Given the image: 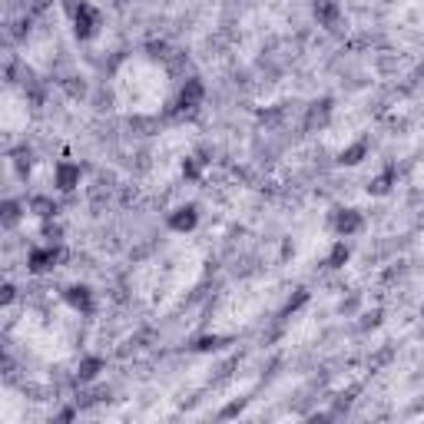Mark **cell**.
I'll list each match as a JSON object with an SVG mask.
<instances>
[{
	"mask_svg": "<svg viewBox=\"0 0 424 424\" xmlns=\"http://www.w3.org/2000/svg\"><path fill=\"white\" fill-rule=\"evenodd\" d=\"M73 418H77V408H63L57 415V421H73Z\"/></svg>",
	"mask_w": 424,
	"mask_h": 424,
	"instance_id": "7402d4cb",
	"label": "cell"
},
{
	"mask_svg": "<svg viewBox=\"0 0 424 424\" xmlns=\"http://www.w3.org/2000/svg\"><path fill=\"white\" fill-rule=\"evenodd\" d=\"M27 209L33 212L40 222H50V219H57V216H60V203L53 199V196H47V193H33V196H30Z\"/></svg>",
	"mask_w": 424,
	"mask_h": 424,
	"instance_id": "ba28073f",
	"label": "cell"
},
{
	"mask_svg": "<svg viewBox=\"0 0 424 424\" xmlns=\"http://www.w3.org/2000/svg\"><path fill=\"white\" fill-rule=\"evenodd\" d=\"M365 156H368V139H355V143H348L345 149L338 153V163L341 166H358Z\"/></svg>",
	"mask_w": 424,
	"mask_h": 424,
	"instance_id": "4fadbf2b",
	"label": "cell"
},
{
	"mask_svg": "<svg viewBox=\"0 0 424 424\" xmlns=\"http://www.w3.org/2000/svg\"><path fill=\"white\" fill-rule=\"evenodd\" d=\"M332 229H335L338 239H351V235H358V232L365 229V216L358 209H335V216H332Z\"/></svg>",
	"mask_w": 424,
	"mask_h": 424,
	"instance_id": "3957f363",
	"label": "cell"
},
{
	"mask_svg": "<svg viewBox=\"0 0 424 424\" xmlns=\"http://www.w3.org/2000/svg\"><path fill=\"white\" fill-rule=\"evenodd\" d=\"M73 33H77V40H93L100 33V23H103V14H100L90 0H83L80 4V10L73 14Z\"/></svg>",
	"mask_w": 424,
	"mask_h": 424,
	"instance_id": "7a4b0ae2",
	"label": "cell"
},
{
	"mask_svg": "<svg viewBox=\"0 0 424 424\" xmlns=\"http://www.w3.org/2000/svg\"><path fill=\"white\" fill-rule=\"evenodd\" d=\"M348 259H351V245H348V239H335V245L328 249L325 265L328 269H345Z\"/></svg>",
	"mask_w": 424,
	"mask_h": 424,
	"instance_id": "7c38bea8",
	"label": "cell"
},
{
	"mask_svg": "<svg viewBox=\"0 0 424 424\" xmlns=\"http://www.w3.org/2000/svg\"><path fill=\"white\" fill-rule=\"evenodd\" d=\"M166 226L173 232H179V235H186V232H193L196 226H199V209H196V206H176V209L166 216Z\"/></svg>",
	"mask_w": 424,
	"mask_h": 424,
	"instance_id": "52a82bcc",
	"label": "cell"
},
{
	"mask_svg": "<svg viewBox=\"0 0 424 424\" xmlns=\"http://www.w3.org/2000/svg\"><path fill=\"white\" fill-rule=\"evenodd\" d=\"M23 212H30L27 203H20V199H4V206H0V226H4V229H17V222L23 219Z\"/></svg>",
	"mask_w": 424,
	"mask_h": 424,
	"instance_id": "30bf717a",
	"label": "cell"
},
{
	"mask_svg": "<svg viewBox=\"0 0 424 424\" xmlns=\"http://www.w3.org/2000/svg\"><path fill=\"white\" fill-rule=\"evenodd\" d=\"M196 351H216V348H222V338L219 335H203V338H196Z\"/></svg>",
	"mask_w": 424,
	"mask_h": 424,
	"instance_id": "ac0fdd59",
	"label": "cell"
},
{
	"mask_svg": "<svg viewBox=\"0 0 424 424\" xmlns=\"http://www.w3.org/2000/svg\"><path fill=\"white\" fill-rule=\"evenodd\" d=\"M203 163H206V159H199V156H186V159H183V179L199 183V179H203Z\"/></svg>",
	"mask_w": 424,
	"mask_h": 424,
	"instance_id": "9a60e30c",
	"label": "cell"
},
{
	"mask_svg": "<svg viewBox=\"0 0 424 424\" xmlns=\"http://www.w3.org/2000/svg\"><path fill=\"white\" fill-rule=\"evenodd\" d=\"M43 4H50V0H40V7H43Z\"/></svg>",
	"mask_w": 424,
	"mask_h": 424,
	"instance_id": "603a6c76",
	"label": "cell"
},
{
	"mask_svg": "<svg viewBox=\"0 0 424 424\" xmlns=\"http://www.w3.org/2000/svg\"><path fill=\"white\" fill-rule=\"evenodd\" d=\"M60 259H63L60 242H43V245H33V249L27 252V272H33V275H47V272H53L60 265Z\"/></svg>",
	"mask_w": 424,
	"mask_h": 424,
	"instance_id": "6da1fadb",
	"label": "cell"
},
{
	"mask_svg": "<svg viewBox=\"0 0 424 424\" xmlns=\"http://www.w3.org/2000/svg\"><path fill=\"white\" fill-rule=\"evenodd\" d=\"M312 17L318 20V27L338 30L341 27V20H345L341 0H312Z\"/></svg>",
	"mask_w": 424,
	"mask_h": 424,
	"instance_id": "5b68a950",
	"label": "cell"
},
{
	"mask_svg": "<svg viewBox=\"0 0 424 424\" xmlns=\"http://www.w3.org/2000/svg\"><path fill=\"white\" fill-rule=\"evenodd\" d=\"M14 299H17V289H14V285L7 282V285H4V305H10Z\"/></svg>",
	"mask_w": 424,
	"mask_h": 424,
	"instance_id": "44dd1931",
	"label": "cell"
},
{
	"mask_svg": "<svg viewBox=\"0 0 424 424\" xmlns=\"http://www.w3.org/2000/svg\"><path fill=\"white\" fill-rule=\"evenodd\" d=\"M328 116H332V100L312 103V110H309V129H315V126H325Z\"/></svg>",
	"mask_w": 424,
	"mask_h": 424,
	"instance_id": "5bb4252c",
	"label": "cell"
},
{
	"mask_svg": "<svg viewBox=\"0 0 424 424\" xmlns=\"http://www.w3.org/2000/svg\"><path fill=\"white\" fill-rule=\"evenodd\" d=\"M242 408H245V401H232V405L222 408V415H219V418H235V415H242Z\"/></svg>",
	"mask_w": 424,
	"mask_h": 424,
	"instance_id": "ffe728a7",
	"label": "cell"
},
{
	"mask_svg": "<svg viewBox=\"0 0 424 424\" xmlns=\"http://www.w3.org/2000/svg\"><path fill=\"white\" fill-rule=\"evenodd\" d=\"M103 371H106V358L87 355V358H80V365H77V381L80 385H90V381H97Z\"/></svg>",
	"mask_w": 424,
	"mask_h": 424,
	"instance_id": "9c48e42d",
	"label": "cell"
},
{
	"mask_svg": "<svg viewBox=\"0 0 424 424\" xmlns=\"http://www.w3.org/2000/svg\"><path fill=\"white\" fill-rule=\"evenodd\" d=\"M395 186H398V169L395 166H388V169H381V173L368 183V196H388Z\"/></svg>",
	"mask_w": 424,
	"mask_h": 424,
	"instance_id": "8fae6325",
	"label": "cell"
},
{
	"mask_svg": "<svg viewBox=\"0 0 424 424\" xmlns=\"http://www.w3.org/2000/svg\"><path fill=\"white\" fill-rule=\"evenodd\" d=\"M10 163L17 166V173L27 179V176H30V163H33V159H30V149H27V146H20L17 153H10Z\"/></svg>",
	"mask_w": 424,
	"mask_h": 424,
	"instance_id": "e0dca14e",
	"label": "cell"
},
{
	"mask_svg": "<svg viewBox=\"0 0 424 424\" xmlns=\"http://www.w3.org/2000/svg\"><path fill=\"white\" fill-rule=\"evenodd\" d=\"M63 302H67L70 309L77 312V315H93V309H97V302H93V289L90 285H80V282H73V285H67L63 289Z\"/></svg>",
	"mask_w": 424,
	"mask_h": 424,
	"instance_id": "8992f818",
	"label": "cell"
},
{
	"mask_svg": "<svg viewBox=\"0 0 424 424\" xmlns=\"http://www.w3.org/2000/svg\"><path fill=\"white\" fill-rule=\"evenodd\" d=\"M40 232H43V239H47V242H60V235H63V229H60L53 219L43 222V229H40Z\"/></svg>",
	"mask_w": 424,
	"mask_h": 424,
	"instance_id": "d6986e66",
	"label": "cell"
},
{
	"mask_svg": "<svg viewBox=\"0 0 424 424\" xmlns=\"http://www.w3.org/2000/svg\"><path fill=\"white\" fill-rule=\"evenodd\" d=\"M80 183H83V169H80V163L60 159V163L53 166V189H57V193H73V189H80Z\"/></svg>",
	"mask_w": 424,
	"mask_h": 424,
	"instance_id": "277c9868",
	"label": "cell"
},
{
	"mask_svg": "<svg viewBox=\"0 0 424 424\" xmlns=\"http://www.w3.org/2000/svg\"><path fill=\"white\" fill-rule=\"evenodd\" d=\"M309 299H312V292H309V289H299V292H295V295H292L289 302H285V312H282V315H285V318H292V315H295V312H299V309H305V305H309Z\"/></svg>",
	"mask_w": 424,
	"mask_h": 424,
	"instance_id": "2e32d148",
	"label": "cell"
}]
</instances>
